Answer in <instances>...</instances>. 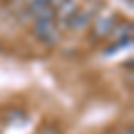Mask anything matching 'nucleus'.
Returning a JSON list of instances; mask_svg holds the SVG:
<instances>
[{
	"label": "nucleus",
	"instance_id": "f257e3e1",
	"mask_svg": "<svg viewBox=\"0 0 134 134\" xmlns=\"http://www.w3.org/2000/svg\"><path fill=\"white\" fill-rule=\"evenodd\" d=\"M98 13H100L98 11V0H90V5H84V7H79L77 9V13L72 16V20L68 21L66 31L82 32L86 29H90Z\"/></svg>",
	"mask_w": 134,
	"mask_h": 134
},
{
	"label": "nucleus",
	"instance_id": "f03ea898",
	"mask_svg": "<svg viewBox=\"0 0 134 134\" xmlns=\"http://www.w3.org/2000/svg\"><path fill=\"white\" fill-rule=\"evenodd\" d=\"M32 34L47 47H55L59 43V29L55 25V20H36Z\"/></svg>",
	"mask_w": 134,
	"mask_h": 134
},
{
	"label": "nucleus",
	"instance_id": "7ed1b4c3",
	"mask_svg": "<svg viewBox=\"0 0 134 134\" xmlns=\"http://www.w3.org/2000/svg\"><path fill=\"white\" fill-rule=\"evenodd\" d=\"M118 21H120V16L116 13H102V14H97V18L91 23V34H90V38H91L93 41L107 38Z\"/></svg>",
	"mask_w": 134,
	"mask_h": 134
},
{
	"label": "nucleus",
	"instance_id": "20e7f679",
	"mask_svg": "<svg viewBox=\"0 0 134 134\" xmlns=\"http://www.w3.org/2000/svg\"><path fill=\"white\" fill-rule=\"evenodd\" d=\"M79 7H81L79 0H66L61 7L55 11V25H57L59 31H61V29H66L68 21L72 20V16L77 13Z\"/></svg>",
	"mask_w": 134,
	"mask_h": 134
},
{
	"label": "nucleus",
	"instance_id": "39448f33",
	"mask_svg": "<svg viewBox=\"0 0 134 134\" xmlns=\"http://www.w3.org/2000/svg\"><path fill=\"white\" fill-rule=\"evenodd\" d=\"M132 38V23L131 21H118L114 25V29L109 34L111 43L116 41H124V40H131Z\"/></svg>",
	"mask_w": 134,
	"mask_h": 134
},
{
	"label": "nucleus",
	"instance_id": "423d86ee",
	"mask_svg": "<svg viewBox=\"0 0 134 134\" xmlns=\"http://www.w3.org/2000/svg\"><path fill=\"white\" fill-rule=\"evenodd\" d=\"M47 7H50L48 0H31V2L27 4V7H25V14L31 16V18H36V16H38L43 9H47Z\"/></svg>",
	"mask_w": 134,
	"mask_h": 134
},
{
	"label": "nucleus",
	"instance_id": "0eeeda50",
	"mask_svg": "<svg viewBox=\"0 0 134 134\" xmlns=\"http://www.w3.org/2000/svg\"><path fill=\"white\" fill-rule=\"evenodd\" d=\"M64 2H66V0H48V4H50V7H52L54 11H57V9L63 5V4H64Z\"/></svg>",
	"mask_w": 134,
	"mask_h": 134
},
{
	"label": "nucleus",
	"instance_id": "6e6552de",
	"mask_svg": "<svg viewBox=\"0 0 134 134\" xmlns=\"http://www.w3.org/2000/svg\"><path fill=\"white\" fill-rule=\"evenodd\" d=\"M13 2H14V4H29L31 0H13Z\"/></svg>",
	"mask_w": 134,
	"mask_h": 134
},
{
	"label": "nucleus",
	"instance_id": "1a4fd4ad",
	"mask_svg": "<svg viewBox=\"0 0 134 134\" xmlns=\"http://www.w3.org/2000/svg\"><path fill=\"white\" fill-rule=\"evenodd\" d=\"M124 134H132V129H129V131H125Z\"/></svg>",
	"mask_w": 134,
	"mask_h": 134
},
{
	"label": "nucleus",
	"instance_id": "9d476101",
	"mask_svg": "<svg viewBox=\"0 0 134 134\" xmlns=\"http://www.w3.org/2000/svg\"><path fill=\"white\" fill-rule=\"evenodd\" d=\"M0 50H2V47H0Z\"/></svg>",
	"mask_w": 134,
	"mask_h": 134
}]
</instances>
